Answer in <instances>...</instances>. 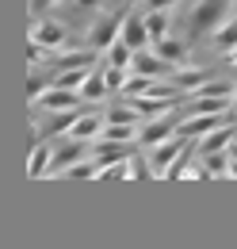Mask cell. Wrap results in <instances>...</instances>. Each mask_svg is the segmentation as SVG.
Here are the masks:
<instances>
[{
  "instance_id": "7402d4cb",
  "label": "cell",
  "mask_w": 237,
  "mask_h": 249,
  "mask_svg": "<svg viewBox=\"0 0 237 249\" xmlns=\"http://www.w3.org/2000/svg\"><path fill=\"white\" fill-rule=\"evenodd\" d=\"M203 157V165L210 169V177H230V150H214V154H199Z\"/></svg>"
},
{
  "instance_id": "83f0119b",
  "label": "cell",
  "mask_w": 237,
  "mask_h": 249,
  "mask_svg": "<svg viewBox=\"0 0 237 249\" xmlns=\"http://www.w3.org/2000/svg\"><path fill=\"white\" fill-rule=\"evenodd\" d=\"M214 42H218L222 50H234V46H237V19H230V23H222V27L214 31Z\"/></svg>"
},
{
  "instance_id": "d6986e66",
  "label": "cell",
  "mask_w": 237,
  "mask_h": 249,
  "mask_svg": "<svg viewBox=\"0 0 237 249\" xmlns=\"http://www.w3.org/2000/svg\"><path fill=\"white\" fill-rule=\"evenodd\" d=\"M46 89H54V73H42V69L34 65L31 77H27V104H31V107L38 104V96L46 92Z\"/></svg>"
},
{
  "instance_id": "4fadbf2b",
  "label": "cell",
  "mask_w": 237,
  "mask_h": 249,
  "mask_svg": "<svg viewBox=\"0 0 237 249\" xmlns=\"http://www.w3.org/2000/svg\"><path fill=\"white\" fill-rule=\"evenodd\" d=\"M130 69H134V73H142V77H153V81H161V77H165L172 65L165 62L157 50H138V54H134V62H130Z\"/></svg>"
},
{
  "instance_id": "9a60e30c",
  "label": "cell",
  "mask_w": 237,
  "mask_h": 249,
  "mask_svg": "<svg viewBox=\"0 0 237 249\" xmlns=\"http://www.w3.org/2000/svg\"><path fill=\"white\" fill-rule=\"evenodd\" d=\"M172 85H176L180 92L195 96L203 85H207V73H203V69H195V65H180V69H172Z\"/></svg>"
},
{
  "instance_id": "d590c367",
  "label": "cell",
  "mask_w": 237,
  "mask_h": 249,
  "mask_svg": "<svg viewBox=\"0 0 237 249\" xmlns=\"http://www.w3.org/2000/svg\"><path fill=\"white\" fill-rule=\"evenodd\" d=\"M230 154H234V157H237V138H234V142H230Z\"/></svg>"
},
{
  "instance_id": "6da1fadb",
  "label": "cell",
  "mask_w": 237,
  "mask_h": 249,
  "mask_svg": "<svg viewBox=\"0 0 237 249\" xmlns=\"http://www.w3.org/2000/svg\"><path fill=\"white\" fill-rule=\"evenodd\" d=\"M222 23H230V0H199L187 16L191 35H214Z\"/></svg>"
},
{
  "instance_id": "52a82bcc",
  "label": "cell",
  "mask_w": 237,
  "mask_h": 249,
  "mask_svg": "<svg viewBox=\"0 0 237 249\" xmlns=\"http://www.w3.org/2000/svg\"><path fill=\"white\" fill-rule=\"evenodd\" d=\"M65 23H58V19H34V27H31V38L46 50V54H58L61 46H65Z\"/></svg>"
},
{
  "instance_id": "44dd1931",
  "label": "cell",
  "mask_w": 237,
  "mask_h": 249,
  "mask_svg": "<svg viewBox=\"0 0 237 249\" xmlns=\"http://www.w3.org/2000/svg\"><path fill=\"white\" fill-rule=\"evenodd\" d=\"M107 92H111V89H107V81H103V69H92L88 81L81 85V96H85V100H103Z\"/></svg>"
},
{
  "instance_id": "603a6c76",
  "label": "cell",
  "mask_w": 237,
  "mask_h": 249,
  "mask_svg": "<svg viewBox=\"0 0 237 249\" xmlns=\"http://www.w3.org/2000/svg\"><path fill=\"white\" fill-rule=\"evenodd\" d=\"M92 69H69V73H54V89H69V92H81V85L88 81Z\"/></svg>"
},
{
  "instance_id": "ba28073f",
  "label": "cell",
  "mask_w": 237,
  "mask_h": 249,
  "mask_svg": "<svg viewBox=\"0 0 237 249\" xmlns=\"http://www.w3.org/2000/svg\"><path fill=\"white\" fill-rule=\"evenodd\" d=\"M100 50H58V54H50V73H69V69H92V65L100 62L96 58Z\"/></svg>"
},
{
  "instance_id": "1f68e13d",
  "label": "cell",
  "mask_w": 237,
  "mask_h": 249,
  "mask_svg": "<svg viewBox=\"0 0 237 249\" xmlns=\"http://www.w3.org/2000/svg\"><path fill=\"white\" fill-rule=\"evenodd\" d=\"M42 54H46V50H42L34 38H27V62H31V69H34V65H42Z\"/></svg>"
},
{
  "instance_id": "e0dca14e",
  "label": "cell",
  "mask_w": 237,
  "mask_h": 249,
  "mask_svg": "<svg viewBox=\"0 0 237 249\" xmlns=\"http://www.w3.org/2000/svg\"><path fill=\"white\" fill-rule=\"evenodd\" d=\"M103 126H107V115H81L73 130H69V138H81V142H88V138H100L103 134Z\"/></svg>"
},
{
  "instance_id": "484cf974",
  "label": "cell",
  "mask_w": 237,
  "mask_h": 249,
  "mask_svg": "<svg viewBox=\"0 0 237 249\" xmlns=\"http://www.w3.org/2000/svg\"><path fill=\"white\" fill-rule=\"evenodd\" d=\"M103 81H107V89H111V92H122L130 77H126V69H122V65H107V62H103Z\"/></svg>"
},
{
  "instance_id": "d6a6232c",
  "label": "cell",
  "mask_w": 237,
  "mask_h": 249,
  "mask_svg": "<svg viewBox=\"0 0 237 249\" xmlns=\"http://www.w3.org/2000/svg\"><path fill=\"white\" fill-rule=\"evenodd\" d=\"M69 4H73L77 12H100V8H103V0H69Z\"/></svg>"
},
{
  "instance_id": "f546056e",
  "label": "cell",
  "mask_w": 237,
  "mask_h": 249,
  "mask_svg": "<svg viewBox=\"0 0 237 249\" xmlns=\"http://www.w3.org/2000/svg\"><path fill=\"white\" fill-rule=\"evenodd\" d=\"M149 89H153V77H142V73H134V77L126 81V89H122V92H126V96H146Z\"/></svg>"
},
{
  "instance_id": "ac0fdd59",
  "label": "cell",
  "mask_w": 237,
  "mask_h": 249,
  "mask_svg": "<svg viewBox=\"0 0 237 249\" xmlns=\"http://www.w3.org/2000/svg\"><path fill=\"white\" fill-rule=\"evenodd\" d=\"M237 138V126H218L207 138H199V154H214V150H230V142Z\"/></svg>"
},
{
  "instance_id": "f1b7e54d",
  "label": "cell",
  "mask_w": 237,
  "mask_h": 249,
  "mask_svg": "<svg viewBox=\"0 0 237 249\" xmlns=\"http://www.w3.org/2000/svg\"><path fill=\"white\" fill-rule=\"evenodd\" d=\"M195 96H237V89L230 85V81H207Z\"/></svg>"
},
{
  "instance_id": "7a4b0ae2",
  "label": "cell",
  "mask_w": 237,
  "mask_h": 249,
  "mask_svg": "<svg viewBox=\"0 0 237 249\" xmlns=\"http://www.w3.org/2000/svg\"><path fill=\"white\" fill-rule=\"evenodd\" d=\"M126 16H130V8H115V12L96 16V19H92V27H88V46H92V50H107L111 42H118Z\"/></svg>"
},
{
  "instance_id": "5b68a950",
  "label": "cell",
  "mask_w": 237,
  "mask_h": 249,
  "mask_svg": "<svg viewBox=\"0 0 237 249\" xmlns=\"http://www.w3.org/2000/svg\"><path fill=\"white\" fill-rule=\"evenodd\" d=\"M176 123H180L176 111H169V115H157V119H146V123H142V130H138V142L153 150V146H161V142H169V138L176 134Z\"/></svg>"
},
{
  "instance_id": "4316f807",
  "label": "cell",
  "mask_w": 237,
  "mask_h": 249,
  "mask_svg": "<svg viewBox=\"0 0 237 249\" xmlns=\"http://www.w3.org/2000/svg\"><path fill=\"white\" fill-rule=\"evenodd\" d=\"M130 177H134V165L130 161H118V165L100 169V180H130Z\"/></svg>"
},
{
  "instance_id": "836d02e7",
  "label": "cell",
  "mask_w": 237,
  "mask_h": 249,
  "mask_svg": "<svg viewBox=\"0 0 237 249\" xmlns=\"http://www.w3.org/2000/svg\"><path fill=\"white\" fill-rule=\"evenodd\" d=\"M176 0H146V12H169Z\"/></svg>"
},
{
  "instance_id": "30bf717a",
  "label": "cell",
  "mask_w": 237,
  "mask_h": 249,
  "mask_svg": "<svg viewBox=\"0 0 237 249\" xmlns=\"http://www.w3.org/2000/svg\"><path fill=\"white\" fill-rule=\"evenodd\" d=\"M81 104H85V96H81V92H69V89H46V92L38 96L34 107H42V111H81Z\"/></svg>"
},
{
  "instance_id": "4dcf8cb0",
  "label": "cell",
  "mask_w": 237,
  "mask_h": 249,
  "mask_svg": "<svg viewBox=\"0 0 237 249\" xmlns=\"http://www.w3.org/2000/svg\"><path fill=\"white\" fill-rule=\"evenodd\" d=\"M54 4H58V0H31V19H42Z\"/></svg>"
},
{
  "instance_id": "d4e9b609",
  "label": "cell",
  "mask_w": 237,
  "mask_h": 249,
  "mask_svg": "<svg viewBox=\"0 0 237 249\" xmlns=\"http://www.w3.org/2000/svg\"><path fill=\"white\" fill-rule=\"evenodd\" d=\"M146 27H149V38H153V42L165 38V31H169V12H146Z\"/></svg>"
},
{
  "instance_id": "cb8c5ba5",
  "label": "cell",
  "mask_w": 237,
  "mask_h": 249,
  "mask_svg": "<svg viewBox=\"0 0 237 249\" xmlns=\"http://www.w3.org/2000/svg\"><path fill=\"white\" fill-rule=\"evenodd\" d=\"M103 54H107V65H122V69L134 62V50H130V46H126L122 38H118V42H111V46H107Z\"/></svg>"
},
{
  "instance_id": "8992f818",
  "label": "cell",
  "mask_w": 237,
  "mask_h": 249,
  "mask_svg": "<svg viewBox=\"0 0 237 249\" xmlns=\"http://www.w3.org/2000/svg\"><path fill=\"white\" fill-rule=\"evenodd\" d=\"M187 142H191V138H184V134H172L169 142H161V146H153V154H149V173L165 180V173H169V165H172V161L180 157V150H184Z\"/></svg>"
},
{
  "instance_id": "e575fe53",
  "label": "cell",
  "mask_w": 237,
  "mask_h": 249,
  "mask_svg": "<svg viewBox=\"0 0 237 249\" xmlns=\"http://www.w3.org/2000/svg\"><path fill=\"white\" fill-rule=\"evenodd\" d=\"M230 157H234V154H230ZM230 177H234V180H237V157H234V161H230Z\"/></svg>"
},
{
  "instance_id": "8fae6325",
  "label": "cell",
  "mask_w": 237,
  "mask_h": 249,
  "mask_svg": "<svg viewBox=\"0 0 237 249\" xmlns=\"http://www.w3.org/2000/svg\"><path fill=\"white\" fill-rule=\"evenodd\" d=\"M230 107H237L234 96H187V104H184L187 115H218V111H230Z\"/></svg>"
},
{
  "instance_id": "9c48e42d",
  "label": "cell",
  "mask_w": 237,
  "mask_h": 249,
  "mask_svg": "<svg viewBox=\"0 0 237 249\" xmlns=\"http://www.w3.org/2000/svg\"><path fill=\"white\" fill-rule=\"evenodd\" d=\"M118 38H122L134 54L146 50L149 42H153V38H149V27H146V12H134V8H130V16H126V23H122V35H118Z\"/></svg>"
},
{
  "instance_id": "ffe728a7",
  "label": "cell",
  "mask_w": 237,
  "mask_h": 249,
  "mask_svg": "<svg viewBox=\"0 0 237 249\" xmlns=\"http://www.w3.org/2000/svg\"><path fill=\"white\" fill-rule=\"evenodd\" d=\"M138 130H142V126H134V123H107L100 138H103V142H134Z\"/></svg>"
},
{
  "instance_id": "3957f363",
  "label": "cell",
  "mask_w": 237,
  "mask_h": 249,
  "mask_svg": "<svg viewBox=\"0 0 237 249\" xmlns=\"http://www.w3.org/2000/svg\"><path fill=\"white\" fill-rule=\"evenodd\" d=\"M237 115V107H230V111H218V115H187V119H180L176 123V134H184V138H207L210 130H218V126H230Z\"/></svg>"
},
{
  "instance_id": "5bb4252c",
  "label": "cell",
  "mask_w": 237,
  "mask_h": 249,
  "mask_svg": "<svg viewBox=\"0 0 237 249\" xmlns=\"http://www.w3.org/2000/svg\"><path fill=\"white\" fill-rule=\"evenodd\" d=\"M54 150H58V146H50V142H31V161H27V177L31 180H38V177L50 173Z\"/></svg>"
},
{
  "instance_id": "2e32d148",
  "label": "cell",
  "mask_w": 237,
  "mask_h": 249,
  "mask_svg": "<svg viewBox=\"0 0 237 249\" xmlns=\"http://www.w3.org/2000/svg\"><path fill=\"white\" fill-rule=\"evenodd\" d=\"M153 50H157L165 62L172 65V69L187 65V46H184V42H176V38H169V35H165V38H157V42H153Z\"/></svg>"
},
{
  "instance_id": "7c38bea8",
  "label": "cell",
  "mask_w": 237,
  "mask_h": 249,
  "mask_svg": "<svg viewBox=\"0 0 237 249\" xmlns=\"http://www.w3.org/2000/svg\"><path fill=\"white\" fill-rule=\"evenodd\" d=\"M130 157H134L130 142H103V138H100V146L92 150V161H96V169H107V165L130 161Z\"/></svg>"
},
{
  "instance_id": "277c9868",
  "label": "cell",
  "mask_w": 237,
  "mask_h": 249,
  "mask_svg": "<svg viewBox=\"0 0 237 249\" xmlns=\"http://www.w3.org/2000/svg\"><path fill=\"white\" fill-rule=\"evenodd\" d=\"M85 157H92L88 154V146L81 142V138H69V142H61L58 150H54V161H50V173L46 177H65L73 165H81Z\"/></svg>"
}]
</instances>
